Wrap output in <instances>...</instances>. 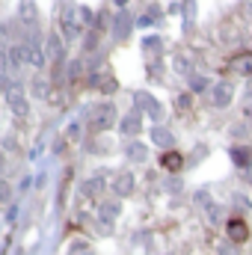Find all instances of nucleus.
Returning a JSON list of instances; mask_svg holds the SVG:
<instances>
[{"label":"nucleus","instance_id":"f257e3e1","mask_svg":"<svg viewBox=\"0 0 252 255\" xmlns=\"http://www.w3.org/2000/svg\"><path fill=\"white\" fill-rule=\"evenodd\" d=\"M60 27H63V39H65V42H74V39H80V33H83V24H80V15H77V6L65 3L63 12H60Z\"/></svg>","mask_w":252,"mask_h":255},{"label":"nucleus","instance_id":"f03ea898","mask_svg":"<svg viewBox=\"0 0 252 255\" xmlns=\"http://www.w3.org/2000/svg\"><path fill=\"white\" fill-rule=\"evenodd\" d=\"M3 95H6V104H9V110L15 113V116H27L30 113V104H27V95H24V86L21 83H9V86H3Z\"/></svg>","mask_w":252,"mask_h":255},{"label":"nucleus","instance_id":"7ed1b4c3","mask_svg":"<svg viewBox=\"0 0 252 255\" xmlns=\"http://www.w3.org/2000/svg\"><path fill=\"white\" fill-rule=\"evenodd\" d=\"M113 122H116V107L110 101H104L92 110V128L95 130H107V128H113Z\"/></svg>","mask_w":252,"mask_h":255},{"label":"nucleus","instance_id":"20e7f679","mask_svg":"<svg viewBox=\"0 0 252 255\" xmlns=\"http://www.w3.org/2000/svg\"><path fill=\"white\" fill-rule=\"evenodd\" d=\"M232 98H235V86H232L229 80H220L217 86H211V104H214L217 110L229 107V104H232Z\"/></svg>","mask_w":252,"mask_h":255},{"label":"nucleus","instance_id":"39448f33","mask_svg":"<svg viewBox=\"0 0 252 255\" xmlns=\"http://www.w3.org/2000/svg\"><path fill=\"white\" fill-rule=\"evenodd\" d=\"M226 238H229L232 244H238V247H241V244H247V241H250V226H247L241 217H232V220L226 223Z\"/></svg>","mask_w":252,"mask_h":255},{"label":"nucleus","instance_id":"423d86ee","mask_svg":"<svg viewBox=\"0 0 252 255\" xmlns=\"http://www.w3.org/2000/svg\"><path fill=\"white\" fill-rule=\"evenodd\" d=\"M133 101H136V107H139L142 113H148L151 119H160V116H163V107H160L148 92H136V95H133Z\"/></svg>","mask_w":252,"mask_h":255},{"label":"nucleus","instance_id":"0eeeda50","mask_svg":"<svg viewBox=\"0 0 252 255\" xmlns=\"http://www.w3.org/2000/svg\"><path fill=\"white\" fill-rule=\"evenodd\" d=\"M45 54H48V60H54V63H63L65 51H63V39H60L57 33H48V42H45Z\"/></svg>","mask_w":252,"mask_h":255},{"label":"nucleus","instance_id":"6e6552de","mask_svg":"<svg viewBox=\"0 0 252 255\" xmlns=\"http://www.w3.org/2000/svg\"><path fill=\"white\" fill-rule=\"evenodd\" d=\"M24 45H27V65L42 68L45 65V48H42V42H24Z\"/></svg>","mask_w":252,"mask_h":255},{"label":"nucleus","instance_id":"1a4fd4ad","mask_svg":"<svg viewBox=\"0 0 252 255\" xmlns=\"http://www.w3.org/2000/svg\"><path fill=\"white\" fill-rule=\"evenodd\" d=\"M133 187H136V178H133L130 172H119V175L113 178V190H116V196H127V193H133Z\"/></svg>","mask_w":252,"mask_h":255},{"label":"nucleus","instance_id":"9d476101","mask_svg":"<svg viewBox=\"0 0 252 255\" xmlns=\"http://www.w3.org/2000/svg\"><path fill=\"white\" fill-rule=\"evenodd\" d=\"M130 27H133L130 15H127L125 9H119V15H116V21H113V36H116V39H127Z\"/></svg>","mask_w":252,"mask_h":255},{"label":"nucleus","instance_id":"9b49d317","mask_svg":"<svg viewBox=\"0 0 252 255\" xmlns=\"http://www.w3.org/2000/svg\"><path fill=\"white\" fill-rule=\"evenodd\" d=\"M119 130H122L125 136H133V133H139V130H142V116H139V113H127L125 119L119 122Z\"/></svg>","mask_w":252,"mask_h":255},{"label":"nucleus","instance_id":"f8f14e48","mask_svg":"<svg viewBox=\"0 0 252 255\" xmlns=\"http://www.w3.org/2000/svg\"><path fill=\"white\" fill-rule=\"evenodd\" d=\"M160 166L166 169V172H181V166H184V157L178 154V151H163V157H160Z\"/></svg>","mask_w":252,"mask_h":255},{"label":"nucleus","instance_id":"ddd939ff","mask_svg":"<svg viewBox=\"0 0 252 255\" xmlns=\"http://www.w3.org/2000/svg\"><path fill=\"white\" fill-rule=\"evenodd\" d=\"M232 160H235L241 169H250L252 166V148L250 145H235V148H232Z\"/></svg>","mask_w":252,"mask_h":255},{"label":"nucleus","instance_id":"4468645a","mask_svg":"<svg viewBox=\"0 0 252 255\" xmlns=\"http://www.w3.org/2000/svg\"><path fill=\"white\" fill-rule=\"evenodd\" d=\"M232 68H235L238 74H244V77H252V51L238 54V57L232 60Z\"/></svg>","mask_w":252,"mask_h":255},{"label":"nucleus","instance_id":"2eb2a0df","mask_svg":"<svg viewBox=\"0 0 252 255\" xmlns=\"http://www.w3.org/2000/svg\"><path fill=\"white\" fill-rule=\"evenodd\" d=\"M125 154H127V160H130V163H142V160L148 157V148H145L142 142H136V139H133V142H127Z\"/></svg>","mask_w":252,"mask_h":255},{"label":"nucleus","instance_id":"dca6fc26","mask_svg":"<svg viewBox=\"0 0 252 255\" xmlns=\"http://www.w3.org/2000/svg\"><path fill=\"white\" fill-rule=\"evenodd\" d=\"M151 139H154L160 148H172V142H175V136H172V133H169L163 125H154V128H151Z\"/></svg>","mask_w":252,"mask_h":255},{"label":"nucleus","instance_id":"f3484780","mask_svg":"<svg viewBox=\"0 0 252 255\" xmlns=\"http://www.w3.org/2000/svg\"><path fill=\"white\" fill-rule=\"evenodd\" d=\"M30 92L36 95V98H48L51 95V83H48V77H33V83H30Z\"/></svg>","mask_w":252,"mask_h":255},{"label":"nucleus","instance_id":"a211bd4d","mask_svg":"<svg viewBox=\"0 0 252 255\" xmlns=\"http://www.w3.org/2000/svg\"><path fill=\"white\" fill-rule=\"evenodd\" d=\"M98 211H101V220H104V223H113V220L122 214L119 202H101V208H98Z\"/></svg>","mask_w":252,"mask_h":255},{"label":"nucleus","instance_id":"6ab92c4d","mask_svg":"<svg viewBox=\"0 0 252 255\" xmlns=\"http://www.w3.org/2000/svg\"><path fill=\"white\" fill-rule=\"evenodd\" d=\"M18 15H21L27 24H36V3H33V0H21V3H18Z\"/></svg>","mask_w":252,"mask_h":255},{"label":"nucleus","instance_id":"aec40b11","mask_svg":"<svg viewBox=\"0 0 252 255\" xmlns=\"http://www.w3.org/2000/svg\"><path fill=\"white\" fill-rule=\"evenodd\" d=\"M77 15H80V24H83V27H89V30L98 27V24H95V15H92L89 6H77Z\"/></svg>","mask_w":252,"mask_h":255},{"label":"nucleus","instance_id":"412c9836","mask_svg":"<svg viewBox=\"0 0 252 255\" xmlns=\"http://www.w3.org/2000/svg\"><path fill=\"white\" fill-rule=\"evenodd\" d=\"M101 187H104V178H101V175H95V178L83 181V196H95V193H101Z\"/></svg>","mask_w":252,"mask_h":255},{"label":"nucleus","instance_id":"4be33fe9","mask_svg":"<svg viewBox=\"0 0 252 255\" xmlns=\"http://www.w3.org/2000/svg\"><path fill=\"white\" fill-rule=\"evenodd\" d=\"M172 68H175L178 74H190V68H193V63H190V57H184V54H178V57L172 60Z\"/></svg>","mask_w":252,"mask_h":255},{"label":"nucleus","instance_id":"5701e85b","mask_svg":"<svg viewBox=\"0 0 252 255\" xmlns=\"http://www.w3.org/2000/svg\"><path fill=\"white\" fill-rule=\"evenodd\" d=\"M80 71H83V63H80V60H74V63H68V71H65V74H68V80H77V77H80Z\"/></svg>","mask_w":252,"mask_h":255},{"label":"nucleus","instance_id":"b1692460","mask_svg":"<svg viewBox=\"0 0 252 255\" xmlns=\"http://www.w3.org/2000/svg\"><path fill=\"white\" fill-rule=\"evenodd\" d=\"M190 89H193V92L208 89V77H199V74H196V77H190Z\"/></svg>","mask_w":252,"mask_h":255},{"label":"nucleus","instance_id":"393cba45","mask_svg":"<svg viewBox=\"0 0 252 255\" xmlns=\"http://www.w3.org/2000/svg\"><path fill=\"white\" fill-rule=\"evenodd\" d=\"M98 48V30H89V36H86V51H95Z\"/></svg>","mask_w":252,"mask_h":255},{"label":"nucleus","instance_id":"a878e982","mask_svg":"<svg viewBox=\"0 0 252 255\" xmlns=\"http://www.w3.org/2000/svg\"><path fill=\"white\" fill-rule=\"evenodd\" d=\"M217 253H220V255H241V253H238V244H232V241H229V244H223Z\"/></svg>","mask_w":252,"mask_h":255},{"label":"nucleus","instance_id":"bb28decb","mask_svg":"<svg viewBox=\"0 0 252 255\" xmlns=\"http://www.w3.org/2000/svg\"><path fill=\"white\" fill-rule=\"evenodd\" d=\"M190 104H193V98H190V92H184V95H178V101H175V107H178V110H187Z\"/></svg>","mask_w":252,"mask_h":255},{"label":"nucleus","instance_id":"cd10ccee","mask_svg":"<svg viewBox=\"0 0 252 255\" xmlns=\"http://www.w3.org/2000/svg\"><path fill=\"white\" fill-rule=\"evenodd\" d=\"M142 48H145V51H157V48H160V39H157V36H151V39H145V42H142Z\"/></svg>","mask_w":252,"mask_h":255},{"label":"nucleus","instance_id":"c85d7f7f","mask_svg":"<svg viewBox=\"0 0 252 255\" xmlns=\"http://www.w3.org/2000/svg\"><path fill=\"white\" fill-rule=\"evenodd\" d=\"M15 220H18V208H15V205H9V211H6V223L12 226Z\"/></svg>","mask_w":252,"mask_h":255},{"label":"nucleus","instance_id":"c756f323","mask_svg":"<svg viewBox=\"0 0 252 255\" xmlns=\"http://www.w3.org/2000/svg\"><path fill=\"white\" fill-rule=\"evenodd\" d=\"M68 136L77 139V136H80V125H68Z\"/></svg>","mask_w":252,"mask_h":255},{"label":"nucleus","instance_id":"7c9ffc66","mask_svg":"<svg viewBox=\"0 0 252 255\" xmlns=\"http://www.w3.org/2000/svg\"><path fill=\"white\" fill-rule=\"evenodd\" d=\"M244 119L252 125V104H247V110H244Z\"/></svg>","mask_w":252,"mask_h":255},{"label":"nucleus","instance_id":"2f4dec72","mask_svg":"<svg viewBox=\"0 0 252 255\" xmlns=\"http://www.w3.org/2000/svg\"><path fill=\"white\" fill-rule=\"evenodd\" d=\"M125 3H127V0H116V6H119V9H125Z\"/></svg>","mask_w":252,"mask_h":255}]
</instances>
